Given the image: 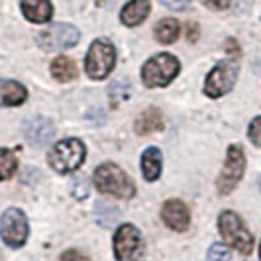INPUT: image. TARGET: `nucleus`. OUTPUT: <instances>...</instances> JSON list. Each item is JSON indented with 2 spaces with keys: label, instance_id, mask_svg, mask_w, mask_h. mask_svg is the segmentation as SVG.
Here are the masks:
<instances>
[{
  "label": "nucleus",
  "instance_id": "f257e3e1",
  "mask_svg": "<svg viewBox=\"0 0 261 261\" xmlns=\"http://www.w3.org/2000/svg\"><path fill=\"white\" fill-rule=\"evenodd\" d=\"M94 183L100 193L118 196V198H132L136 193L130 177L114 163H102L94 171Z\"/></svg>",
  "mask_w": 261,
  "mask_h": 261
},
{
  "label": "nucleus",
  "instance_id": "f03ea898",
  "mask_svg": "<svg viewBox=\"0 0 261 261\" xmlns=\"http://www.w3.org/2000/svg\"><path fill=\"white\" fill-rule=\"evenodd\" d=\"M177 73H179V61L169 53H161L145 63L142 77L145 87L155 89V87H167Z\"/></svg>",
  "mask_w": 261,
  "mask_h": 261
},
{
  "label": "nucleus",
  "instance_id": "7ed1b4c3",
  "mask_svg": "<svg viewBox=\"0 0 261 261\" xmlns=\"http://www.w3.org/2000/svg\"><path fill=\"white\" fill-rule=\"evenodd\" d=\"M218 226H220V234H222L224 242L228 246L236 248L240 253H249L253 248V238L248 232V228L244 222L238 218V214L226 210L218 218Z\"/></svg>",
  "mask_w": 261,
  "mask_h": 261
},
{
  "label": "nucleus",
  "instance_id": "20e7f679",
  "mask_svg": "<svg viewBox=\"0 0 261 261\" xmlns=\"http://www.w3.org/2000/svg\"><path fill=\"white\" fill-rule=\"evenodd\" d=\"M85 159V145L79 140H63L53 145L49 151V165L57 173H71L83 163Z\"/></svg>",
  "mask_w": 261,
  "mask_h": 261
},
{
  "label": "nucleus",
  "instance_id": "39448f33",
  "mask_svg": "<svg viewBox=\"0 0 261 261\" xmlns=\"http://www.w3.org/2000/svg\"><path fill=\"white\" fill-rule=\"evenodd\" d=\"M116 61V51L114 45L106 39H96L92 41L89 55H87V73L91 79H105Z\"/></svg>",
  "mask_w": 261,
  "mask_h": 261
},
{
  "label": "nucleus",
  "instance_id": "423d86ee",
  "mask_svg": "<svg viewBox=\"0 0 261 261\" xmlns=\"http://www.w3.org/2000/svg\"><path fill=\"white\" fill-rule=\"evenodd\" d=\"M246 171V155L244 149L240 145H230L228 147V155H226V163L224 169L218 177V193L220 195H228L234 191V187L240 183V179L244 177Z\"/></svg>",
  "mask_w": 261,
  "mask_h": 261
},
{
  "label": "nucleus",
  "instance_id": "0eeeda50",
  "mask_svg": "<svg viewBox=\"0 0 261 261\" xmlns=\"http://www.w3.org/2000/svg\"><path fill=\"white\" fill-rule=\"evenodd\" d=\"M0 236L2 240L12 246L20 248L28 240V218L22 210L8 208L0 218Z\"/></svg>",
  "mask_w": 261,
  "mask_h": 261
},
{
  "label": "nucleus",
  "instance_id": "6e6552de",
  "mask_svg": "<svg viewBox=\"0 0 261 261\" xmlns=\"http://www.w3.org/2000/svg\"><path fill=\"white\" fill-rule=\"evenodd\" d=\"M236 79H238V65L234 61H222L210 71L208 79L204 83V92L212 98H218L232 91Z\"/></svg>",
  "mask_w": 261,
  "mask_h": 261
},
{
  "label": "nucleus",
  "instance_id": "1a4fd4ad",
  "mask_svg": "<svg viewBox=\"0 0 261 261\" xmlns=\"http://www.w3.org/2000/svg\"><path fill=\"white\" fill-rule=\"evenodd\" d=\"M79 30L75 26H69V24H55L49 26L47 30H43L39 34V45L47 51H59V49H67V47H73L77 45L79 41Z\"/></svg>",
  "mask_w": 261,
  "mask_h": 261
},
{
  "label": "nucleus",
  "instance_id": "9d476101",
  "mask_svg": "<svg viewBox=\"0 0 261 261\" xmlns=\"http://www.w3.org/2000/svg\"><path fill=\"white\" fill-rule=\"evenodd\" d=\"M114 251H116L118 261H138L142 253V238L132 224H124L116 232Z\"/></svg>",
  "mask_w": 261,
  "mask_h": 261
},
{
  "label": "nucleus",
  "instance_id": "9b49d317",
  "mask_svg": "<svg viewBox=\"0 0 261 261\" xmlns=\"http://www.w3.org/2000/svg\"><path fill=\"white\" fill-rule=\"evenodd\" d=\"M161 216H163V222L167 224L171 230H177V232H185L189 228V222H191L189 208L177 198H171L165 202V206L161 210Z\"/></svg>",
  "mask_w": 261,
  "mask_h": 261
},
{
  "label": "nucleus",
  "instance_id": "f8f14e48",
  "mask_svg": "<svg viewBox=\"0 0 261 261\" xmlns=\"http://www.w3.org/2000/svg\"><path fill=\"white\" fill-rule=\"evenodd\" d=\"M24 136H26V140L32 145L41 147V145H45L53 138L51 122L45 120V118H41V116L26 120V124H24Z\"/></svg>",
  "mask_w": 261,
  "mask_h": 261
},
{
  "label": "nucleus",
  "instance_id": "ddd939ff",
  "mask_svg": "<svg viewBox=\"0 0 261 261\" xmlns=\"http://www.w3.org/2000/svg\"><path fill=\"white\" fill-rule=\"evenodd\" d=\"M20 4H22V12L30 22L45 24L51 20L53 8L49 0H20Z\"/></svg>",
  "mask_w": 261,
  "mask_h": 261
},
{
  "label": "nucleus",
  "instance_id": "4468645a",
  "mask_svg": "<svg viewBox=\"0 0 261 261\" xmlns=\"http://www.w3.org/2000/svg\"><path fill=\"white\" fill-rule=\"evenodd\" d=\"M28 98V91L14 81L0 79V106H18Z\"/></svg>",
  "mask_w": 261,
  "mask_h": 261
},
{
  "label": "nucleus",
  "instance_id": "2eb2a0df",
  "mask_svg": "<svg viewBox=\"0 0 261 261\" xmlns=\"http://www.w3.org/2000/svg\"><path fill=\"white\" fill-rule=\"evenodd\" d=\"M147 14H149V0H132L122 8L120 20L126 26H138L147 18Z\"/></svg>",
  "mask_w": 261,
  "mask_h": 261
},
{
  "label": "nucleus",
  "instance_id": "dca6fc26",
  "mask_svg": "<svg viewBox=\"0 0 261 261\" xmlns=\"http://www.w3.org/2000/svg\"><path fill=\"white\" fill-rule=\"evenodd\" d=\"M159 130H163V116H161L159 110L149 108V110H145L144 114H140L138 122H136V132L140 136H147L151 132H159Z\"/></svg>",
  "mask_w": 261,
  "mask_h": 261
},
{
  "label": "nucleus",
  "instance_id": "f3484780",
  "mask_svg": "<svg viewBox=\"0 0 261 261\" xmlns=\"http://www.w3.org/2000/svg\"><path fill=\"white\" fill-rule=\"evenodd\" d=\"M142 171L147 181H155L161 175V153L157 147H147L142 155Z\"/></svg>",
  "mask_w": 261,
  "mask_h": 261
},
{
  "label": "nucleus",
  "instance_id": "a211bd4d",
  "mask_svg": "<svg viewBox=\"0 0 261 261\" xmlns=\"http://www.w3.org/2000/svg\"><path fill=\"white\" fill-rule=\"evenodd\" d=\"M51 73L57 81L67 83V81H73V79L77 77V65L69 57H57L51 65Z\"/></svg>",
  "mask_w": 261,
  "mask_h": 261
},
{
  "label": "nucleus",
  "instance_id": "6ab92c4d",
  "mask_svg": "<svg viewBox=\"0 0 261 261\" xmlns=\"http://www.w3.org/2000/svg\"><path fill=\"white\" fill-rule=\"evenodd\" d=\"M155 38L161 43H173L179 38V22L173 18H163L155 26Z\"/></svg>",
  "mask_w": 261,
  "mask_h": 261
},
{
  "label": "nucleus",
  "instance_id": "aec40b11",
  "mask_svg": "<svg viewBox=\"0 0 261 261\" xmlns=\"http://www.w3.org/2000/svg\"><path fill=\"white\" fill-rule=\"evenodd\" d=\"M16 165H18V161H16L14 153H10L8 149H2V147H0V181L12 177L14 171H16Z\"/></svg>",
  "mask_w": 261,
  "mask_h": 261
},
{
  "label": "nucleus",
  "instance_id": "412c9836",
  "mask_svg": "<svg viewBox=\"0 0 261 261\" xmlns=\"http://www.w3.org/2000/svg\"><path fill=\"white\" fill-rule=\"evenodd\" d=\"M208 261H232L230 257V249L224 244H214L208 251Z\"/></svg>",
  "mask_w": 261,
  "mask_h": 261
},
{
  "label": "nucleus",
  "instance_id": "4be33fe9",
  "mask_svg": "<svg viewBox=\"0 0 261 261\" xmlns=\"http://www.w3.org/2000/svg\"><path fill=\"white\" fill-rule=\"evenodd\" d=\"M249 140L257 147H261V116L251 120V124H249Z\"/></svg>",
  "mask_w": 261,
  "mask_h": 261
},
{
  "label": "nucleus",
  "instance_id": "5701e85b",
  "mask_svg": "<svg viewBox=\"0 0 261 261\" xmlns=\"http://www.w3.org/2000/svg\"><path fill=\"white\" fill-rule=\"evenodd\" d=\"M73 195L77 196V198H87V195H89V183H87V179L75 181V185H73Z\"/></svg>",
  "mask_w": 261,
  "mask_h": 261
},
{
  "label": "nucleus",
  "instance_id": "b1692460",
  "mask_svg": "<svg viewBox=\"0 0 261 261\" xmlns=\"http://www.w3.org/2000/svg\"><path fill=\"white\" fill-rule=\"evenodd\" d=\"M189 2L191 0H161V4L171 8V10H185L189 6Z\"/></svg>",
  "mask_w": 261,
  "mask_h": 261
},
{
  "label": "nucleus",
  "instance_id": "393cba45",
  "mask_svg": "<svg viewBox=\"0 0 261 261\" xmlns=\"http://www.w3.org/2000/svg\"><path fill=\"white\" fill-rule=\"evenodd\" d=\"M202 2H204L208 8H212V10H226L232 0H202Z\"/></svg>",
  "mask_w": 261,
  "mask_h": 261
},
{
  "label": "nucleus",
  "instance_id": "a878e982",
  "mask_svg": "<svg viewBox=\"0 0 261 261\" xmlns=\"http://www.w3.org/2000/svg\"><path fill=\"white\" fill-rule=\"evenodd\" d=\"M61 261H89V257H85L83 253H79L75 249H71V251H65L63 255H61Z\"/></svg>",
  "mask_w": 261,
  "mask_h": 261
},
{
  "label": "nucleus",
  "instance_id": "bb28decb",
  "mask_svg": "<svg viewBox=\"0 0 261 261\" xmlns=\"http://www.w3.org/2000/svg\"><path fill=\"white\" fill-rule=\"evenodd\" d=\"M196 38H198V26L196 24H187V39L196 41Z\"/></svg>",
  "mask_w": 261,
  "mask_h": 261
},
{
  "label": "nucleus",
  "instance_id": "cd10ccee",
  "mask_svg": "<svg viewBox=\"0 0 261 261\" xmlns=\"http://www.w3.org/2000/svg\"><path fill=\"white\" fill-rule=\"evenodd\" d=\"M228 53H236V57L240 55V49H238V43L234 39H228Z\"/></svg>",
  "mask_w": 261,
  "mask_h": 261
},
{
  "label": "nucleus",
  "instance_id": "c85d7f7f",
  "mask_svg": "<svg viewBox=\"0 0 261 261\" xmlns=\"http://www.w3.org/2000/svg\"><path fill=\"white\" fill-rule=\"evenodd\" d=\"M259 189H261V179H259Z\"/></svg>",
  "mask_w": 261,
  "mask_h": 261
},
{
  "label": "nucleus",
  "instance_id": "c756f323",
  "mask_svg": "<svg viewBox=\"0 0 261 261\" xmlns=\"http://www.w3.org/2000/svg\"><path fill=\"white\" fill-rule=\"evenodd\" d=\"M259 255H261V251H259Z\"/></svg>",
  "mask_w": 261,
  "mask_h": 261
}]
</instances>
